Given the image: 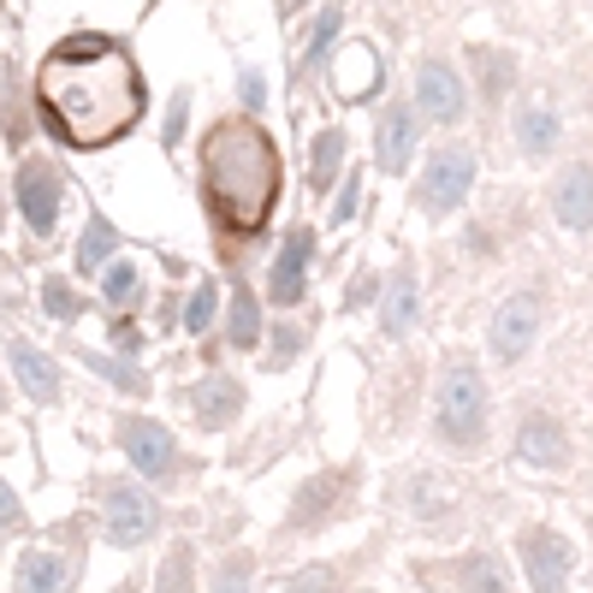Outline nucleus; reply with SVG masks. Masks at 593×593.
<instances>
[{
	"label": "nucleus",
	"instance_id": "1",
	"mask_svg": "<svg viewBox=\"0 0 593 593\" xmlns=\"http://www.w3.org/2000/svg\"><path fill=\"white\" fill-rule=\"evenodd\" d=\"M36 107L71 149H101L142 119V78L107 36H71L36 71Z\"/></svg>",
	"mask_w": 593,
	"mask_h": 593
},
{
	"label": "nucleus",
	"instance_id": "2",
	"mask_svg": "<svg viewBox=\"0 0 593 593\" xmlns=\"http://www.w3.org/2000/svg\"><path fill=\"white\" fill-rule=\"evenodd\" d=\"M202 196L226 231H262L280 196V155L255 119H220L202 137Z\"/></svg>",
	"mask_w": 593,
	"mask_h": 593
},
{
	"label": "nucleus",
	"instance_id": "3",
	"mask_svg": "<svg viewBox=\"0 0 593 593\" xmlns=\"http://www.w3.org/2000/svg\"><path fill=\"white\" fill-rule=\"evenodd\" d=\"M487 427V386L481 374H475V363H452L440 380V433L452 445H475Z\"/></svg>",
	"mask_w": 593,
	"mask_h": 593
},
{
	"label": "nucleus",
	"instance_id": "4",
	"mask_svg": "<svg viewBox=\"0 0 593 593\" xmlns=\"http://www.w3.org/2000/svg\"><path fill=\"white\" fill-rule=\"evenodd\" d=\"M469 184H475V155L469 149H440L427 161V179H422V202L433 214H445V208H457L463 196H469Z\"/></svg>",
	"mask_w": 593,
	"mask_h": 593
},
{
	"label": "nucleus",
	"instance_id": "5",
	"mask_svg": "<svg viewBox=\"0 0 593 593\" xmlns=\"http://www.w3.org/2000/svg\"><path fill=\"white\" fill-rule=\"evenodd\" d=\"M119 440H125V457H132L142 475H155V481H167V475L179 469V445H172V433L161 422H149V415H132V422L119 427Z\"/></svg>",
	"mask_w": 593,
	"mask_h": 593
},
{
	"label": "nucleus",
	"instance_id": "6",
	"mask_svg": "<svg viewBox=\"0 0 593 593\" xmlns=\"http://www.w3.org/2000/svg\"><path fill=\"white\" fill-rule=\"evenodd\" d=\"M155 534V504L142 487L132 481H113L107 487V540L113 546H137V540H149Z\"/></svg>",
	"mask_w": 593,
	"mask_h": 593
},
{
	"label": "nucleus",
	"instance_id": "7",
	"mask_svg": "<svg viewBox=\"0 0 593 593\" xmlns=\"http://www.w3.org/2000/svg\"><path fill=\"white\" fill-rule=\"evenodd\" d=\"M415 101H422L427 119L457 125L463 119V83H457V71L445 66V60H427L422 71H415Z\"/></svg>",
	"mask_w": 593,
	"mask_h": 593
},
{
	"label": "nucleus",
	"instance_id": "8",
	"mask_svg": "<svg viewBox=\"0 0 593 593\" xmlns=\"http://www.w3.org/2000/svg\"><path fill=\"white\" fill-rule=\"evenodd\" d=\"M534 327H540V303L534 297H511L493 315V356L499 363H516V356L534 344Z\"/></svg>",
	"mask_w": 593,
	"mask_h": 593
},
{
	"label": "nucleus",
	"instance_id": "9",
	"mask_svg": "<svg viewBox=\"0 0 593 593\" xmlns=\"http://www.w3.org/2000/svg\"><path fill=\"white\" fill-rule=\"evenodd\" d=\"M19 208H24V220H31V231H54V220H60V179L42 161H31L19 172Z\"/></svg>",
	"mask_w": 593,
	"mask_h": 593
},
{
	"label": "nucleus",
	"instance_id": "10",
	"mask_svg": "<svg viewBox=\"0 0 593 593\" xmlns=\"http://www.w3.org/2000/svg\"><path fill=\"white\" fill-rule=\"evenodd\" d=\"M523 558H528V582L534 593H563V575H570V546L558 534H523Z\"/></svg>",
	"mask_w": 593,
	"mask_h": 593
},
{
	"label": "nucleus",
	"instance_id": "11",
	"mask_svg": "<svg viewBox=\"0 0 593 593\" xmlns=\"http://www.w3.org/2000/svg\"><path fill=\"white\" fill-rule=\"evenodd\" d=\"M552 208H558V220L570 226V231H588L593 226V167H570L558 179V191H552Z\"/></svg>",
	"mask_w": 593,
	"mask_h": 593
},
{
	"label": "nucleus",
	"instance_id": "12",
	"mask_svg": "<svg viewBox=\"0 0 593 593\" xmlns=\"http://www.w3.org/2000/svg\"><path fill=\"white\" fill-rule=\"evenodd\" d=\"M516 452H523V463H540V469H558L563 457H570V440H563V427L552 422V415H528L523 433H516Z\"/></svg>",
	"mask_w": 593,
	"mask_h": 593
},
{
	"label": "nucleus",
	"instance_id": "13",
	"mask_svg": "<svg viewBox=\"0 0 593 593\" xmlns=\"http://www.w3.org/2000/svg\"><path fill=\"white\" fill-rule=\"evenodd\" d=\"M309 250H315L309 231H297V238L280 250V262H273V297H280V303L303 297V285H309Z\"/></svg>",
	"mask_w": 593,
	"mask_h": 593
},
{
	"label": "nucleus",
	"instance_id": "14",
	"mask_svg": "<svg viewBox=\"0 0 593 593\" xmlns=\"http://www.w3.org/2000/svg\"><path fill=\"white\" fill-rule=\"evenodd\" d=\"M12 368H19V380H24V392H31V398H42V403L60 398V374H54V363L36 351V344L12 339Z\"/></svg>",
	"mask_w": 593,
	"mask_h": 593
},
{
	"label": "nucleus",
	"instance_id": "15",
	"mask_svg": "<svg viewBox=\"0 0 593 593\" xmlns=\"http://www.w3.org/2000/svg\"><path fill=\"white\" fill-rule=\"evenodd\" d=\"M410 142H415V119H410V107H386L380 113V167L386 172H403V161H410Z\"/></svg>",
	"mask_w": 593,
	"mask_h": 593
},
{
	"label": "nucleus",
	"instance_id": "16",
	"mask_svg": "<svg viewBox=\"0 0 593 593\" xmlns=\"http://www.w3.org/2000/svg\"><path fill=\"white\" fill-rule=\"evenodd\" d=\"M516 142H523V155H552V142H558V119H552V107L546 101H528L523 113H516Z\"/></svg>",
	"mask_w": 593,
	"mask_h": 593
},
{
	"label": "nucleus",
	"instance_id": "17",
	"mask_svg": "<svg viewBox=\"0 0 593 593\" xmlns=\"http://www.w3.org/2000/svg\"><path fill=\"white\" fill-rule=\"evenodd\" d=\"M238 403H243V392H238V380H226V374H214V380H202L196 386V422H208V427H226L231 415H238Z\"/></svg>",
	"mask_w": 593,
	"mask_h": 593
},
{
	"label": "nucleus",
	"instance_id": "18",
	"mask_svg": "<svg viewBox=\"0 0 593 593\" xmlns=\"http://www.w3.org/2000/svg\"><path fill=\"white\" fill-rule=\"evenodd\" d=\"M255 339H262V309H255L250 285H238V292H231V344H238V351H250Z\"/></svg>",
	"mask_w": 593,
	"mask_h": 593
},
{
	"label": "nucleus",
	"instance_id": "19",
	"mask_svg": "<svg viewBox=\"0 0 593 593\" xmlns=\"http://www.w3.org/2000/svg\"><path fill=\"white\" fill-rule=\"evenodd\" d=\"M54 588H60V558L24 552V563H19V593H54Z\"/></svg>",
	"mask_w": 593,
	"mask_h": 593
},
{
	"label": "nucleus",
	"instance_id": "20",
	"mask_svg": "<svg viewBox=\"0 0 593 593\" xmlns=\"http://www.w3.org/2000/svg\"><path fill=\"white\" fill-rule=\"evenodd\" d=\"M415 315V280L410 273H392V292H386V332H403Z\"/></svg>",
	"mask_w": 593,
	"mask_h": 593
},
{
	"label": "nucleus",
	"instance_id": "21",
	"mask_svg": "<svg viewBox=\"0 0 593 593\" xmlns=\"http://www.w3.org/2000/svg\"><path fill=\"white\" fill-rule=\"evenodd\" d=\"M339 31H344V12H339V7H327L321 19H315V31H309V48H303V60H297V66L309 71V66H315V60H321V54H327V42L339 36Z\"/></svg>",
	"mask_w": 593,
	"mask_h": 593
},
{
	"label": "nucleus",
	"instance_id": "22",
	"mask_svg": "<svg viewBox=\"0 0 593 593\" xmlns=\"http://www.w3.org/2000/svg\"><path fill=\"white\" fill-rule=\"evenodd\" d=\"M107 250H113V226H107V220H90V231H83V243H78V267L95 273Z\"/></svg>",
	"mask_w": 593,
	"mask_h": 593
},
{
	"label": "nucleus",
	"instance_id": "23",
	"mask_svg": "<svg viewBox=\"0 0 593 593\" xmlns=\"http://www.w3.org/2000/svg\"><path fill=\"white\" fill-rule=\"evenodd\" d=\"M214 309H220V285H214V280H202L196 292H191V309H184V315H191V321H184V327H191V332L214 327Z\"/></svg>",
	"mask_w": 593,
	"mask_h": 593
},
{
	"label": "nucleus",
	"instance_id": "24",
	"mask_svg": "<svg viewBox=\"0 0 593 593\" xmlns=\"http://www.w3.org/2000/svg\"><path fill=\"white\" fill-rule=\"evenodd\" d=\"M42 303H48V315H60V321H78V315H83L78 292H71V285H60V280L42 285Z\"/></svg>",
	"mask_w": 593,
	"mask_h": 593
},
{
	"label": "nucleus",
	"instance_id": "25",
	"mask_svg": "<svg viewBox=\"0 0 593 593\" xmlns=\"http://www.w3.org/2000/svg\"><path fill=\"white\" fill-rule=\"evenodd\" d=\"M339 155H344V132H321V142H315V184H327V179H332Z\"/></svg>",
	"mask_w": 593,
	"mask_h": 593
},
{
	"label": "nucleus",
	"instance_id": "26",
	"mask_svg": "<svg viewBox=\"0 0 593 593\" xmlns=\"http://www.w3.org/2000/svg\"><path fill=\"white\" fill-rule=\"evenodd\" d=\"M101 292H107V303H132V292H137V267H132V262L107 267V285H101Z\"/></svg>",
	"mask_w": 593,
	"mask_h": 593
},
{
	"label": "nucleus",
	"instance_id": "27",
	"mask_svg": "<svg viewBox=\"0 0 593 593\" xmlns=\"http://www.w3.org/2000/svg\"><path fill=\"white\" fill-rule=\"evenodd\" d=\"M469 588H475V593H504L499 563H493V558H487V563H469Z\"/></svg>",
	"mask_w": 593,
	"mask_h": 593
},
{
	"label": "nucleus",
	"instance_id": "28",
	"mask_svg": "<svg viewBox=\"0 0 593 593\" xmlns=\"http://www.w3.org/2000/svg\"><path fill=\"white\" fill-rule=\"evenodd\" d=\"M243 582H250V558H231L220 570V593H243Z\"/></svg>",
	"mask_w": 593,
	"mask_h": 593
},
{
	"label": "nucleus",
	"instance_id": "29",
	"mask_svg": "<svg viewBox=\"0 0 593 593\" xmlns=\"http://www.w3.org/2000/svg\"><path fill=\"white\" fill-rule=\"evenodd\" d=\"M19 516H24V511H19V499H12V493H7V481H0V528H12Z\"/></svg>",
	"mask_w": 593,
	"mask_h": 593
},
{
	"label": "nucleus",
	"instance_id": "30",
	"mask_svg": "<svg viewBox=\"0 0 593 593\" xmlns=\"http://www.w3.org/2000/svg\"><path fill=\"white\" fill-rule=\"evenodd\" d=\"M351 208H356V179H344V196H339V208H332V220L344 226V214H351Z\"/></svg>",
	"mask_w": 593,
	"mask_h": 593
}]
</instances>
